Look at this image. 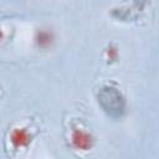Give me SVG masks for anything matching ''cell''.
Wrapping results in <instances>:
<instances>
[{
  "instance_id": "obj_1",
  "label": "cell",
  "mask_w": 159,
  "mask_h": 159,
  "mask_svg": "<svg viewBox=\"0 0 159 159\" xmlns=\"http://www.w3.org/2000/svg\"><path fill=\"white\" fill-rule=\"evenodd\" d=\"M72 140H73L75 147L78 148V149H82V150L89 149L92 147V143H93L92 137L88 133H86L83 130H80V129H77V130L73 132Z\"/></svg>"
},
{
  "instance_id": "obj_2",
  "label": "cell",
  "mask_w": 159,
  "mask_h": 159,
  "mask_svg": "<svg viewBox=\"0 0 159 159\" xmlns=\"http://www.w3.org/2000/svg\"><path fill=\"white\" fill-rule=\"evenodd\" d=\"M11 140L15 147H25L30 143V137L24 129H16L11 134Z\"/></svg>"
},
{
  "instance_id": "obj_3",
  "label": "cell",
  "mask_w": 159,
  "mask_h": 159,
  "mask_svg": "<svg viewBox=\"0 0 159 159\" xmlns=\"http://www.w3.org/2000/svg\"><path fill=\"white\" fill-rule=\"evenodd\" d=\"M39 42L41 46H47L51 42V36L48 32H41L39 36Z\"/></svg>"
},
{
  "instance_id": "obj_4",
  "label": "cell",
  "mask_w": 159,
  "mask_h": 159,
  "mask_svg": "<svg viewBox=\"0 0 159 159\" xmlns=\"http://www.w3.org/2000/svg\"><path fill=\"white\" fill-rule=\"evenodd\" d=\"M2 39V32H1V30H0V40Z\"/></svg>"
}]
</instances>
